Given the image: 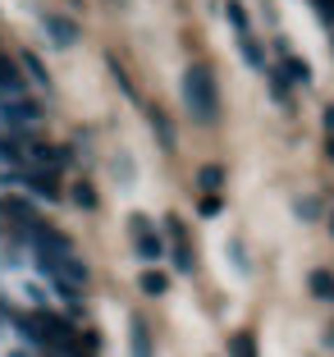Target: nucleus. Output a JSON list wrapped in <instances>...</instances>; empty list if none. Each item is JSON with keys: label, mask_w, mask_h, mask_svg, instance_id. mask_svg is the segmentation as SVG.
Listing matches in <instances>:
<instances>
[{"label": "nucleus", "mask_w": 334, "mask_h": 357, "mask_svg": "<svg viewBox=\"0 0 334 357\" xmlns=\"http://www.w3.org/2000/svg\"><path fill=\"white\" fill-rule=\"evenodd\" d=\"M183 101H188V110L202 119V124H211V119H215L220 96H215V78H211V69L192 64L188 74H183Z\"/></svg>", "instance_id": "obj_1"}, {"label": "nucleus", "mask_w": 334, "mask_h": 357, "mask_svg": "<svg viewBox=\"0 0 334 357\" xmlns=\"http://www.w3.org/2000/svg\"><path fill=\"white\" fill-rule=\"evenodd\" d=\"M28 335L42 339L46 348H60V353H73V326L69 321H60V316H46V312H32L28 316Z\"/></svg>", "instance_id": "obj_2"}, {"label": "nucleus", "mask_w": 334, "mask_h": 357, "mask_svg": "<svg viewBox=\"0 0 334 357\" xmlns=\"http://www.w3.org/2000/svg\"><path fill=\"white\" fill-rule=\"evenodd\" d=\"M133 238H137V257H142V261H160V257H165V243L151 234L146 215H133Z\"/></svg>", "instance_id": "obj_3"}, {"label": "nucleus", "mask_w": 334, "mask_h": 357, "mask_svg": "<svg viewBox=\"0 0 334 357\" xmlns=\"http://www.w3.org/2000/svg\"><path fill=\"white\" fill-rule=\"evenodd\" d=\"M0 119H5V124H37V119H42V110H37L32 101H23V96H14V101L0 105Z\"/></svg>", "instance_id": "obj_4"}, {"label": "nucleus", "mask_w": 334, "mask_h": 357, "mask_svg": "<svg viewBox=\"0 0 334 357\" xmlns=\"http://www.w3.org/2000/svg\"><path fill=\"white\" fill-rule=\"evenodd\" d=\"M19 92H23V83H19V74H14V64L0 55V96H5V101H14Z\"/></svg>", "instance_id": "obj_5"}, {"label": "nucleus", "mask_w": 334, "mask_h": 357, "mask_svg": "<svg viewBox=\"0 0 334 357\" xmlns=\"http://www.w3.org/2000/svg\"><path fill=\"white\" fill-rule=\"evenodd\" d=\"M46 28L55 32V46H73V37H78V32H73V23L60 19V14H46Z\"/></svg>", "instance_id": "obj_6"}, {"label": "nucleus", "mask_w": 334, "mask_h": 357, "mask_svg": "<svg viewBox=\"0 0 334 357\" xmlns=\"http://www.w3.org/2000/svg\"><path fill=\"white\" fill-rule=\"evenodd\" d=\"M23 183H28L32 192H42L46 202L55 197V178H51V174H42V169H32V174H23Z\"/></svg>", "instance_id": "obj_7"}, {"label": "nucleus", "mask_w": 334, "mask_h": 357, "mask_svg": "<svg viewBox=\"0 0 334 357\" xmlns=\"http://www.w3.org/2000/svg\"><path fill=\"white\" fill-rule=\"evenodd\" d=\"M133 357H151V335H146V321H133Z\"/></svg>", "instance_id": "obj_8"}, {"label": "nucleus", "mask_w": 334, "mask_h": 357, "mask_svg": "<svg viewBox=\"0 0 334 357\" xmlns=\"http://www.w3.org/2000/svg\"><path fill=\"white\" fill-rule=\"evenodd\" d=\"M142 294L146 298H160V294H165V275H160V271H146L142 275Z\"/></svg>", "instance_id": "obj_9"}, {"label": "nucleus", "mask_w": 334, "mask_h": 357, "mask_svg": "<svg viewBox=\"0 0 334 357\" xmlns=\"http://www.w3.org/2000/svg\"><path fill=\"white\" fill-rule=\"evenodd\" d=\"M151 128L160 133V142H165V147H174V128H169V119L160 115V110H151Z\"/></svg>", "instance_id": "obj_10"}, {"label": "nucleus", "mask_w": 334, "mask_h": 357, "mask_svg": "<svg viewBox=\"0 0 334 357\" xmlns=\"http://www.w3.org/2000/svg\"><path fill=\"white\" fill-rule=\"evenodd\" d=\"M197 178H202V188H206V192H215L220 183H225V169H220V165H206Z\"/></svg>", "instance_id": "obj_11"}, {"label": "nucleus", "mask_w": 334, "mask_h": 357, "mask_svg": "<svg viewBox=\"0 0 334 357\" xmlns=\"http://www.w3.org/2000/svg\"><path fill=\"white\" fill-rule=\"evenodd\" d=\"M312 294H316V298H334V280H330L325 271L312 275Z\"/></svg>", "instance_id": "obj_12"}, {"label": "nucleus", "mask_w": 334, "mask_h": 357, "mask_svg": "<svg viewBox=\"0 0 334 357\" xmlns=\"http://www.w3.org/2000/svg\"><path fill=\"white\" fill-rule=\"evenodd\" d=\"M284 69H289L293 83H307V78H312V64L307 60H284Z\"/></svg>", "instance_id": "obj_13"}, {"label": "nucleus", "mask_w": 334, "mask_h": 357, "mask_svg": "<svg viewBox=\"0 0 334 357\" xmlns=\"http://www.w3.org/2000/svg\"><path fill=\"white\" fill-rule=\"evenodd\" d=\"M238 46H243V55H248V60H252V64H257V69H266V55H261V51H257V42H252L248 32H243V37H238Z\"/></svg>", "instance_id": "obj_14"}, {"label": "nucleus", "mask_w": 334, "mask_h": 357, "mask_svg": "<svg viewBox=\"0 0 334 357\" xmlns=\"http://www.w3.org/2000/svg\"><path fill=\"white\" fill-rule=\"evenodd\" d=\"M234 357H257V344H252V335H234Z\"/></svg>", "instance_id": "obj_15"}, {"label": "nucleus", "mask_w": 334, "mask_h": 357, "mask_svg": "<svg viewBox=\"0 0 334 357\" xmlns=\"http://www.w3.org/2000/svg\"><path fill=\"white\" fill-rule=\"evenodd\" d=\"M225 14H229V23H234L238 32H248V14H243V5H238V0H229V5H225Z\"/></svg>", "instance_id": "obj_16"}, {"label": "nucleus", "mask_w": 334, "mask_h": 357, "mask_svg": "<svg viewBox=\"0 0 334 357\" xmlns=\"http://www.w3.org/2000/svg\"><path fill=\"white\" fill-rule=\"evenodd\" d=\"M73 202H78V206H96V192L87 188V183H78V188H73Z\"/></svg>", "instance_id": "obj_17"}, {"label": "nucleus", "mask_w": 334, "mask_h": 357, "mask_svg": "<svg viewBox=\"0 0 334 357\" xmlns=\"http://www.w3.org/2000/svg\"><path fill=\"white\" fill-rule=\"evenodd\" d=\"M316 10H321V19H334V0H316Z\"/></svg>", "instance_id": "obj_18"}, {"label": "nucleus", "mask_w": 334, "mask_h": 357, "mask_svg": "<svg viewBox=\"0 0 334 357\" xmlns=\"http://www.w3.org/2000/svg\"><path fill=\"white\" fill-rule=\"evenodd\" d=\"M325 133L334 137V110H325Z\"/></svg>", "instance_id": "obj_19"}, {"label": "nucleus", "mask_w": 334, "mask_h": 357, "mask_svg": "<svg viewBox=\"0 0 334 357\" xmlns=\"http://www.w3.org/2000/svg\"><path fill=\"white\" fill-rule=\"evenodd\" d=\"M330 156H334V137H330Z\"/></svg>", "instance_id": "obj_20"}, {"label": "nucleus", "mask_w": 334, "mask_h": 357, "mask_svg": "<svg viewBox=\"0 0 334 357\" xmlns=\"http://www.w3.org/2000/svg\"><path fill=\"white\" fill-rule=\"evenodd\" d=\"M330 229H334V220H330Z\"/></svg>", "instance_id": "obj_21"}]
</instances>
